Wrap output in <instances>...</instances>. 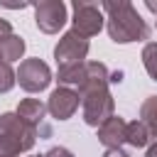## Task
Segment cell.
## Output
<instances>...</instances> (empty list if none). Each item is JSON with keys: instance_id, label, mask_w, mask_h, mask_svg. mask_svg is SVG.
I'll use <instances>...</instances> for the list:
<instances>
[{"instance_id": "cell-16", "label": "cell", "mask_w": 157, "mask_h": 157, "mask_svg": "<svg viewBox=\"0 0 157 157\" xmlns=\"http://www.w3.org/2000/svg\"><path fill=\"white\" fill-rule=\"evenodd\" d=\"M15 83H17V78H15L12 66L7 61H0V93H7Z\"/></svg>"}, {"instance_id": "cell-1", "label": "cell", "mask_w": 157, "mask_h": 157, "mask_svg": "<svg viewBox=\"0 0 157 157\" xmlns=\"http://www.w3.org/2000/svg\"><path fill=\"white\" fill-rule=\"evenodd\" d=\"M110 74L101 61H86V81L78 88V98L83 105V120L91 128H101L108 118H113V96L108 91Z\"/></svg>"}, {"instance_id": "cell-8", "label": "cell", "mask_w": 157, "mask_h": 157, "mask_svg": "<svg viewBox=\"0 0 157 157\" xmlns=\"http://www.w3.org/2000/svg\"><path fill=\"white\" fill-rule=\"evenodd\" d=\"M78 103H81L78 91L66 88V86H59V88H54V91H52L49 103H47V110H49L56 120H69V118L76 113Z\"/></svg>"}, {"instance_id": "cell-11", "label": "cell", "mask_w": 157, "mask_h": 157, "mask_svg": "<svg viewBox=\"0 0 157 157\" xmlns=\"http://www.w3.org/2000/svg\"><path fill=\"white\" fill-rule=\"evenodd\" d=\"M25 39L20 37V34H7V37H2L0 39V56H2V61H7V64H12V61H20L22 59V54H25Z\"/></svg>"}, {"instance_id": "cell-22", "label": "cell", "mask_w": 157, "mask_h": 157, "mask_svg": "<svg viewBox=\"0 0 157 157\" xmlns=\"http://www.w3.org/2000/svg\"><path fill=\"white\" fill-rule=\"evenodd\" d=\"M32 157H44V155H32Z\"/></svg>"}, {"instance_id": "cell-5", "label": "cell", "mask_w": 157, "mask_h": 157, "mask_svg": "<svg viewBox=\"0 0 157 157\" xmlns=\"http://www.w3.org/2000/svg\"><path fill=\"white\" fill-rule=\"evenodd\" d=\"M74 32H78L81 37H93V34H98L101 29H103V10H101V5H96V2H88V0H76L74 5Z\"/></svg>"}, {"instance_id": "cell-23", "label": "cell", "mask_w": 157, "mask_h": 157, "mask_svg": "<svg viewBox=\"0 0 157 157\" xmlns=\"http://www.w3.org/2000/svg\"><path fill=\"white\" fill-rule=\"evenodd\" d=\"M155 17H157V15H155ZM155 27H157V20H155Z\"/></svg>"}, {"instance_id": "cell-17", "label": "cell", "mask_w": 157, "mask_h": 157, "mask_svg": "<svg viewBox=\"0 0 157 157\" xmlns=\"http://www.w3.org/2000/svg\"><path fill=\"white\" fill-rule=\"evenodd\" d=\"M44 157H74V152H71V150H66V147H52Z\"/></svg>"}, {"instance_id": "cell-9", "label": "cell", "mask_w": 157, "mask_h": 157, "mask_svg": "<svg viewBox=\"0 0 157 157\" xmlns=\"http://www.w3.org/2000/svg\"><path fill=\"white\" fill-rule=\"evenodd\" d=\"M125 128H128V123H125L120 115L108 118V120L98 128V140H101V145H105L108 150H118V147L125 142Z\"/></svg>"}, {"instance_id": "cell-10", "label": "cell", "mask_w": 157, "mask_h": 157, "mask_svg": "<svg viewBox=\"0 0 157 157\" xmlns=\"http://www.w3.org/2000/svg\"><path fill=\"white\" fill-rule=\"evenodd\" d=\"M44 113H47V105H44L42 101H37V98H25V101L17 105L20 120H25V123L32 125V128H37V125L44 120Z\"/></svg>"}, {"instance_id": "cell-14", "label": "cell", "mask_w": 157, "mask_h": 157, "mask_svg": "<svg viewBox=\"0 0 157 157\" xmlns=\"http://www.w3.org/2000/svg\"><path fill=\"white\" fill-rule=\"evenodd\" d=\"M140 120L145 123V128L150 130V135L157 137V96H150L142 101L140 105Z\"/></svg>"}, {"instance_id": "cell-7", "label": "cell", "mask_w": 157, "mask_h": 157, "mask_svg": "<svg viewBox=\"0 0 157 157\" xmlns=\"http://www.w3.org/2000/svg\"><path fill=\"white\" fill-rule=\"evenodd\" d=\"M66 20V5L61 0H42L34 5V22L44 34H56Z\"/></svg>"}, {"instance_id": "cell-6", "label": "cell", "mask_w": 157, "mask_h": 157, "mask_svg": "<svg viewBox=\"0 0 157 157\" xmlns=\"http://www.w3.org/2000/svg\"><path fill=\"white\" fill-rule=\"evenodd\" d=\"M15 78L27 93H39L52 83V71L42 59H25L15 71Z\"/></svg>"}, {"instance_id": "cell-2", "label": "cell", "mask_w": 157, "mask_h": 157, "mask_svg": "<svg viewBox=\"0 0 157 157\" xmlns=\"http://www.w3.org/2000/svg\"><path fill=\"white\" fill-rule=\"evenodd\" d=\"M101 10L105 12L108 22V34L115 44H130V42H142L150 37L147 22L140 17L132 2L128 0H105L101 2Z\"/></svg>"}, {"instance_id": "cell-24", "label": "cell", "mask_w": 157, "mask_h": 157, "mask_svg": "<svg viewBox=\"0 0 157 157\" xmlns=\"http://www.w3.org/2000/svg\"><path fill=\"white\" fill-rule=\"evenodd\" d=\"M0 61H2V56H0Z\"/></svg>"}, {"instance_id": "cell-19", "label": "cell", "mask_w": 157, "mask_h": 157, "mask_svg": "<svg viewBox=\"0 0 157 157\" xmlns=\"http://www.w3.org/2000/svg\"><path fill=\"white\" fill-rule=\"evenodd\" d=\"M103 157H130V155H128L125 150H120V147H118V150H105V155H103Z\"/></svg>"}, {"instance_id": "cell-3", "label": "cell", "mask_w": 157, "mask_h": 157, "mask_svg": "<svg viewBox=\"0 0 157 157\" xmlns=\"http://www.w3.org/2000/svg\"><path fill=\"white\" fill-rule=\"evenodd\" d=\"M37 142V128L20 120L17 113L0 115V157H17Z\"/></svg>"}, {"instance_id": "cell-15", "label": "cell", "mask_w": 157, "mask_h": 157, "mask_svg": "<svg viewBox=\"0 0 157 157\" xmlns=\"http://www.w3.org/2000/svg\"><path fill=\"white\" fill-rule=\"evenodd\" d=\"M142 64H145V71L150 74V78L157 81V42L145 44V49H142Z\"/></svg>"}, {"instance_id": "cell-21", "label": "cell", "mask_w": 157, "mask_h": 157, "mask_svg": "<svg viewBox=\"0 0 157 157\" xmlns=\"http://www.w3.org/2000/svg\"><path fill=\"white\" fill-rule=\"evenodd\" d=\"M145 157H157V142L147 147V155H145Z\"/></svg>"}, {"instance_id": "cell-4", "label": "cell", "mask_w": 157, "mask_h": 157, "mask_svg": "<svg viewBox=\"0 0 157 157\" xmlns=\"http://www.w3.org/2000/svg\"><path fill=\"white\" fill-rule=\"evenodd\" d=\"M88 47H91L88 39L81 37L78 32H74V29L64 32L61 39H59L56 47H54V59H56L59 69H61V66L83 64V59H86V54H88Z\"/></svg>"}, {"instance_id": "cell-18", "label": "cell", "mask_w": 157, "mask_h": 157, "mask_svg": "<svg viewBox=\"0 0 157 157\" xmlns=\"http://www.w3.org/2000/svg\"><path fill=\"white\" fill-rule=\"evenodd\" d=\"M7 34H12V25H10L7 20H2V17H0V39H2V37H7Z\"/></svg>"}, {"instance_id": "cell-20", "label": "cell", "mask_w": 157, "mask_h": 157, "mask_svg": "<svg viewBox=\"0 0 157 157\" xmlns=\"http://www.w3.org/2000/svg\"><path fill=\"white\" fill-rule=\"evenodd\" d=\"M145 7H147L150 12H155V15H157V2H155V0H147V2H145Z\"/></svg>"}, {"instance_id": "cell-12", "label": "cell", "mask_w": 157, "mask_h": 157, "mask_svg": "<svg viewBox=\"0 0 157 157\" xmlns=\"http://www.w3.org/2000/svg\"><path fill=\"white\" fill-rule=\"evenodd\" d=\"M56 81L61 86H66V88H71V86L81 88L83 81H86V61L83 64H74V66H61L59 74H56Z\"/></svg>"}, {"instance_id": "cell-13", "label": "cell", "mask_w": 157, "mask_h": 157, "mask_svg": "<svg viewBox=\"0 0 157 157\" xmlns=\"http://www.w3.org/2000/svg\"><path fill=\"white\" fill-rule=\"evenodd\" d=\"M147 140H150V130L145 128L142 120L128 123V128H125V142H128V145H132V147H145Z\"/></svg>"}]
</instances>
